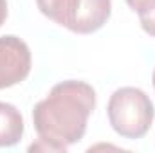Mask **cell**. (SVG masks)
<instances>
[{
	"label": "cell",
	"instance_id": "6da1fadb",
	"mask_svg": "<svg viewBox=\"0 0 155 153\" xmlns=\"http://www.w3.org/2000/svg\"><path fill=\"white\" fill-rule=\"evenodd\" d=\"M96 108V90L76 79L54 85L45 99L33 108V124L38 137L63 148L83 139L88 117Z\"/></svg>",
	"mask_w": 155,
	"mask_h": 153
},
{
	"label": "cell",
	"instance_id": "7a4b0ae2",
	"mask_svg": "<svg viewBox=\"0 0 155 153\" xmlns=\"http://www.w3.org/2000/svg\"><path fill=\"white\" fill-rule=\"evenodd\" d=\"M107 114L117 135L123 139H141L153 122L155 106L141 88L123 86L110 96Z\"/></svg>",
	"mask_w": 155,
	"mask_h": 153
},
{
	"label": "cell",
	"instance_id": "3957f363",
	"mask_svg": "<svg viewBox=\"0 0 155 153\" xmlns=\"http://www.w3.org/2000/svg\"><path fill=\"white\" fill-rule=\"evenodd\" d=\"M29 45L18 36H0V90L22 83L31 72Z\"/></svg>",
	"mask_w": 155,
	"mask_h": 153
},
{
	"label": "cell",
	"instance_id": "277c9868",
	"mask_svg": "<svg viewBox=\"0 0 155 153\" xmlns=\"http://www.w3.org/2000/svg\"><path fill=\"white\" fill-rule=\"evenodd\" d=\"M110 13H112L110 0H79L67 29L76 34H92L107 24Z\"/></svg>",
	"mask_w": 155,
	"mask_h": 153
},
{
	"label": "cell",
	"instance_id": "5b68a950",
	"mask_svg": "<svg viewBox=\"0 0 155 153\" xmlns=\"http://www.w3.org/2000/svg\"><path fill=\"white\" fill-rule=\"evenodd\" d=\"M24 135V117L20 110L0 101V148H11Z\"/></svg>",
	"mask_w": 155,
	"mask_h": 153
},
{
	"label": "cell",
	"instance_id": "8992f818",
	"mask_svg": "<svg viewBox=\"0 0 155 153\" xmlns=\"http://www.w3.org/2000/svg\"><path fill=\"white\" fill-rule=\"evenodd\" d=\"M78 2L79 0H36V5L43 16L51 18L52 22L63 27H69Z\"/></svg>",
	"mask_w": 155,
	"mask_h": 153
},
{
	"label": "cell",
	"instance_id": "52a82bcc",
	"mask_svg": "<svg viewBox=\"0 0 155 153\" xmlns=\"http://www.w3.org/2000/svg\"><path fill=\"white\" fill-rule=\"evenodd\" d=\"M137 15H139L143 31H144L146 34H150V36L155 38V0L146 7V9H143V11L137 13Z\"/></svg>",
	"mask_w": 155,
	"mask_h": 153
},
{
	"label": "cell",
	"instance_id": "ba28073f",
	"mask_svg": "<svg viewBox=\"0 0 155 153\" xmlns=\"http://www.w3.org/2000/svg\"><path fill=\"white\" fill-rule=\"evenodd\" d=\"M29 150H31V151H33V150H43V151H65L67 148H63V146H60V144H56V142H52V141H47V139H41V137H40L38 142L31 144Z\"/></svg>",
	"mask_w": 155,
	"mask_h": 153
},
{
	"label": "cell",
	"instance_id": "9c48e42d",
	"mask_svg": "<svg viewBox=\"0 0 155 153\" xmlns=\"http://www.w3.org/2000/svg\"><path fill=\"white\" fill-rule=\"evenodd\" d=\"M153 0H126V4L135 11V13H141L143 9H146Z\"/></svg>",
	"mask_w": 155,
	"mask_h": 153
},
{
	"label": "cell",
	"instance_id": "30bf717a",
	"mask_svg": "<svg viewBox=\"0 0 155 153\" xmlns=\"http://www.w3.org/2000/svg\"><path fill=\"white\" fill-rule=\"evenodd\" d=\"M7 18V0H0V25Z\"/></svg>",
	"mask_w": 155,
	"mask_h": 153
},
{
	"label": "cell",
	"instance_id": "8fae6325",
	"mask_svg": "<svg viewBox=\"0 0 155 153\" xmlns=\"http://www.w3.org/2000/svg\"><path fill=\"white\" fill-rule=\"evenodd\" d=\"M152 81H153V88H155V70H153V76H152Z\"/></svg>",
	"mask_w": 155,
	"mask_h": 153
}]
</instances>
